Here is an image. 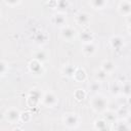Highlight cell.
I'll list each match as a JSON object with an SVG mask.
<instances>
[{
    "label": "cell",
    "instance_id": "obj_27",
    "mask_svg": "<svg viewBox=\"0 0 131 131\" xmlns=\"http://www.w3.org/2000/svg\"><path fill=\"white\" fill-rule=\"evenodd\" d=\"M100 82H98V81H95V82H92V83H90V85H89V89L91 90V91H94V92H96V91H98L99 89H100Z\"/></svg>",
    "mask_w": 131,
    "mask_h": 131
},
{
    "label": "cell",
    "instance_id": "obj_2",
    "mask_svg": "<svg viewBox=\"0 0 131 131\" xmlns=\"http://www.w3.org/2000/svg\"><path fill=\"white\" fill-rule=\"evenodd\" d=\"M62 121L67 128L74 129L78 127V125L80 124V117L75 113H68V114H64Z\"/></svg>",
    "mask_w": 131,
    "mask_h": 131
},
{
    "label": "cell",
    "instance_id": "obj_9",
    "mask_svg": "<svg viewBox=\"0 0 131 131\" xmlns=\"http://www.w3.org/2000/svg\"><path fill=\"white\" fill-rule=\"evenodd\" d=\"M119 12L122 15L125 16H129L130 12H131V4L129 0H123L120 2L119 4Z\"/></svg>",
    "mask_w": 131,
    "mask_h": 131
},
{
    "label": "cell",
    "instance_id": "obj_18",
    "mask_svg": "<svg viewBox=\"0 0 131 131\" xmlns=\"http://www.w3.org/2000/svg\"><path fill=\"white\" fill-rule=\"evenodd\" d=\"M79 38L83 43H89V42H93V35L91 32L84 30L79 34Z\"/></svg>",
    "mask_w": 131,
    "mask_h": 131
},
{
    "label": "cell",
    "instance_id": "obj_15",
    "mask_svg": "<svg viewBox=\"0 0 131 131\" xmlns=\"http://www.w3.org/2000/svg\"><path fill=\"white\" fill-rule=\"evenodd\" d=\"M114 127V129L116 130H129L130 126L129 124L126 122V119H118L114 124H112Z\"/></svg>",
    "mask_w": 131,
    "mask_h": 131
},
{
    "label": "cell",
    "instance_id": "obj_20",
    "mask_svg": "<svg viewBox=\"0 0 131 131\" xmlns=\"http://www.w3.org/2000/svg\"><path fill=\"white\" fill-rule=\"evenodd\" d=\"M90 4L94 9H103L107 5V0H90Z\"/></svg>",
    "mask_w": 131,
    "mask_h": 131
},
{
    "label": "cell",
    "instance_id": "obj_7",
    "mask_svg": "<svg viewBox=\"0 0 131 131\" xmlns=\"http://www.w3.org/2000/svg\"><path fill=\"white\" fill-rule=\"evenodd\" d=\"M41 97H42V95H41L40 91H38V90L31 91L28 96V104L30 106H36L38 104V102L41 101Z\"/></svg>",
    "mask_w": 131,
    "mask_h": 131
},
{
    "label": "cell",
    "instance_id": "obj_19",
    "mask_svg": "<svg viewBox=\"0 0 131 131\" xmlns=\"http://www.w3.org/2000/svg\"><path fill=\"white\" fill-rule=\"evenodd\" d=\"M121 94H123V96L126 97V98H129L130 97V94H131V86H130V83L128 81H126L124 83H121Z\"/></svg>",
    "mask_w": 131,
    "mask_h": 131
},
{
    "label": "cell",
    "instance_id": "obj_21",
    "mask_svg": "<svg viewBox=\"0 0 131 131\" xmlns=\"http://www.w3.org/2000/svg\"><path fill=\"white\" fill-rule=\"evenodd\" d=\"M47 34L44 33V32H38L36 35H35V42L37 44H43L47 41Z\"/></svg>",
    "mask_w": 131,
    "mask_h": 131
},
{
    "label": "cell",
    "instance_id": "obj_6",
    "mask_svg": "<svg viewBox=\"0 0 131 131\" xmlns=\"http://www.w3.org/2000/svg\"><path fill=\"white\" fill-rule=\"evenodd\" d=\"M60 36L62 39L67 40V41H71L75 38L76 36V30L71 28V27H62L61 28V31H60Z\"/></svg>",
    "mask_w": 131,
    "mask_h": 131
},
{
    "label": "cell",
    "instance_id": "obj_22",
    "mask_svg": "<svg viewBox=\"0 0 131 131\" xmlns=\"http://www.w3.org/2000/svg\"><path fill=\"white\" fill-rule=\"evenodd\" d=\"M75 67L72 66V64H67L64 66L62 69H61V73L63 76L66 77H73V74H74V71H75Z\"/></svg>",
    "mask_w": 131,
    "mask_h": 131
},
{
    "label": "cell",
    "instance_id": "obj_33",
    "mask_svg": "<svg viewBox=\"0 0 131 131\" xmlns=\"http://www.w3.org/2000/svg\"><path fill=\"white\" fill-rule=\"evenodd\" d=\"M0 14H1V12H0Z\"/></svg>",
    "mask_w": 131,
    "mask_h": 131
},
{
    "label": "cell",
    "instance_id": "obj_28",
    "mask_svg": "<svg viewBox=\"0 0 131 131\" xmlns=\"http://www.w3.org/2000/svg\"><path fill=\"white\" fill-rule=\"evenodd\" d=\"M7 72V63L3 60H0V76L5 75Z\"/></svg>",
    "mask_w": 131,
    "mask_h": 131
},
{
    "label": "cell",
    "instance_id": "obj_12",
    "mask_svg": "<svg viewBox=\"0 0 131 131\" xmlns=\"http://www.w3.org/2000/svg\"><path fill=\"white\" fill-rule=\"evenodd\" d=\"M129 106L128 104H122V105H119L117 111H116V114L118 116V119H126L128 116H129Z\"/></svg>",
    "mask_w": 131,
    "mask_h": 131
},
{
    "label": "cell",
    "instance_id": "obj_25",
    "mask_svg": "<svg viewBox=\"0 0 131 131\" xmlns=\"http://www.w3.org/2000/svg\"><path fill=\"white\" fill-rule=\"evenodd\" d=\"M94 129H96V130H106V129H108L107 123L103 119L96 120L95 123H94Z\"/></svg>",
    "mask_w": 131,
    "mask_h": 131
},
{
    "label": "cell",
    "instance_id": "obj_3",
    "mask_svg": "<svg viewBox=\"0 0 131 131\" xmlns=\"http://www.w3.org/2000/svg\"><path fill=\"white\" fill-rule=\"evenodd\" d=\"M58 99L56 97V95L53 92H46L42 97H41V102L43 105L47 106V107H52L57 103Z\"/></svg>",
    "mask_w": 131,
    "mask_h": 131
},
{
    "label": "cell",
    "instance_id": "obj_8",
    "mask_svg": "<svg viewBox=\"0 0 131 131\" xmlns=\"http://www.w3.org/2000/svg\"><path fill=\"white\" fill-rule=\"evenodd\" d=\"M51 21H52L53 25L62 28V27H64L66 24H67V17H66V14L62 13V12H57V13H55V14L52 15Z\"/></svg>",
    "mask_w": 131,
    "mask_h": 131
},
{
    "label": "cell",
    "instance_id": "obj_4",
    "mask_svg": "<svg viewBox=\"0 0 131 131\" xmlns=\"http://www.w3.org/2000/svg\"><path fill=\"white\" fill-rule=\"evenodd\" d=\"M5 118L10 124H16L20 120V112L15 107H10L6 112Z\"/></svg>",
    "mask_w": 131,
    "mask_h": 131
},
{
    "label": "cell",
    "instance_id": "obj_17",
    "mask_svg": "<svg viewBox=\"0 0 131 131\" xmlns=\"http://www.w3.org/2000/svg\"><path fill=\"white\" fill-rule=\"evenodd\" d=\"M29 68H30L31 72L34 74H39L40 72H42V63H41V61L36 60V59H33L32 61H30Z\"/></svg>",
    "mask_w": 131,
    "mask_h": 131
},
{
    "label": "cell",
    "instance_id": "obj_31",
    "mask_svg": "<svg viewBox=\"0 0 131 131\" xmlns=\"http://www.w3.org/2000/svg\"><path fill=\"white\" fill-rule=\"evenodd\" d=\"M85 92L82 90V89H78L77 91H76V93H75V96H76V98L77 99H79V100H81V99H83L84 97H85Z\"/></svg>",
    "mask_w": 131,
    "mask_h": 131
},
{
    "label": "cell",
    "instance_id": "obj_14",
    "mask_svg": "<svg viewBox=\"0 0 131 131\" xmlns=\"http://www.w3.org/2000/svg\"><path fill=\"white\" fill-rule=\"evenodd\" d=\"M86 72L81 69V68H76L73 74V78L77 81V82H83L86 80Z\"/></svg>",
    "mask_w": 131,
    "mask_h": 131
},
{
    "label": "cell",
    "instance_id": "obj_26",
    "mask_svg": "<svg viewBox=\"0 0 131 131\" xmlns=\"http://www.w3.org/2000/svg\"><path fill=\"white\" fill-rule=\"evenodd\" d=\"M107 76H108V74L107 73H105L104 71H102L101 69L98 71V72H96V75H95V79H96V81H98V82H103V81H105L106 79H107Z\"/></svg>",
    "mask_w": 131,
    "mask_h": 131
},
{
    "label": "cell",
    "instance_id": "obj_5",
    "mask_svg": "<svg viewBox=\"0 0 131 131\" xmlns=\"http://www.w3.org/2000/svg\"><path fill=\"white\" fill-rule=\"evenodd\" d=\"M75 20L80 26H88L91 21V15L87 12H78L75 16Z\"/></svg>",
    "mask_w": 131,
    "mask_h": 131
},
{
    "label": "cell",
    "instance_id": "obj_30",
    "mask_svg": "<svg viewBox=\"0 0 131 131\" xmlns=\"http://www.w3.org/2000/svg\"><path fill=\"white\" fill-rule=\"evenodd\" d=\"M67 6H68V1L67 0H57L56 1V7L63 9V8H67Z\"/></svg>",
    "mask_w": 131,
    "mask_h": 131
},
{
    "label": "cell",
    "instance_id": "obj_16",
    "mask_svg": "<svg viewBox=\"0 0 131 131\" xmlns=\"http://www.w3.org/2000/svg\"><path fill=\"white\" fill-rule=\"evenodd\" d=\"M100 69L110 75L111 73H113V72L115 71L116 66H115V63H114L112 60L106 59V60H103V61L101 62V68H100Z\"/></svg>",
    "mask_w": 131,
    "mask_h": 131
},
{
    "label": "cell",
    "instance_id": "obj_24",
    "mask_svg": "<svg viewBox=\"0 0 131 131\" xmlns=\"http://www.w3.org/2000/svg\"><path fill=\"white\" fill-rule=\"evenodd\" d=\"M34 59L36 60H39V61H44L47 59V53L44 51V50H38L36 52H34Z\"/></svg>",
    "mask_w": 131,
    "mask_h": 131
},
{
    "label": "cell",
    "instance_id": "obj_32",
    "mask_svg": "<svg viewBox=\"0 0 131 131\" xmlns=\"http://www.w3.org/2000/svg\"><path fill=\"white\" fill-rule=\"evenodd\" d=\"M4 1L9 6H15V5H17L20 2V0H4Z\"/></svg>",
    "mask_w": 131,
    "mask_h": 131
},
{
    "label": "cell",
    "instance_id": "obj_29",
    "mask_svg": "<svg viewBox=\"0 0 131 131\" xmlns=\"http://www.w3.org/2000/svg\"><path fill=\"white\" fill-rule=\"evenodd\" d=\"M31 118H32V116H31L30 113H28V112L23 113V114L20 113V121H23V122H28V121L31 120Z\"/></svg>",
    "mask_w": 131,
    "mask_h": 131
},
{
    "label": "cell",
    "instance_id": "obj_23",
    "mask_svg": "<svg viewBox=\"0 0 131 131\" xmlns=\"http://www.w3.org/2000/svg\"><path fill=\"white\" fill-rule=\"evenodd\" d=\"M110 91L113 95H119L121 94V83L119 82H114L111 84Z\"/></svg>",
    "mask_w": 131,
    "mask_h": 131
},
{
    "label": "cell",
    "instance_id": "obj_1",
    "mask_svg": "<svg viewBox=\"0 0 131 131\" xmlns=\"http://www.w3.org/2000/svg\"><path fill=\"white\" fill-rule=\"evenodd\" d=\"M90 104H91V107L93 108V111H95L96 113H103L104 111H106L108 102H107V99L103 95L97 94L92 97Z\"/></svg>",
    "mask_w": 131,
    "mask_h": 131
},
{
    "label": "cell",
    "instance_id": "obj_13",
    "mask_svg": "<svg viewBox=\"0 0 131 131\" xmlns=\"http://www.w3.org/2000/svg\"><path fill=\"white\" fill-rule=\"evenodd\" d=\"M103 113H104L103 120L107 124H114L118 120V116H117V114H116L115 111H104Z\"/></svg>",
    "mask_w": 131,
    "mask_h": 131
},
{
    "label": "cell",
    "instance_id": "obj_10",
    "mask_svg": "<svg viewBox=\"0 0 131 131\" xmlns=\"http://www.w3.org/2000/svg\"><path fill=\"white\" fill-rule=\"evenodd\" d=\"M110 44L111 46L116 49V50H120L122 49V47L124 46V39L119 36V35H116V36H113L111 39H110Z\"/></svg>",
    "mask_w": 131,
    "mask_h": 131
},
{
    "label": "cell",
    "instance_id": "obj_11",
    "mask_svg": "<svg viewBox=\"0 0 131 131\" xmlns=\"http://www.w3.org/2000/svg\"><path fill=\"white\" fill-rule=\"evenodd\" d=\"M82 51H83L84 55H86V56H90V55L94 54V52L96 51V46H95V44H94L93 42L83 43Z\"/></svg>",
    "mask_w": 131,
    "mask_h": 131
}]
</instances>
